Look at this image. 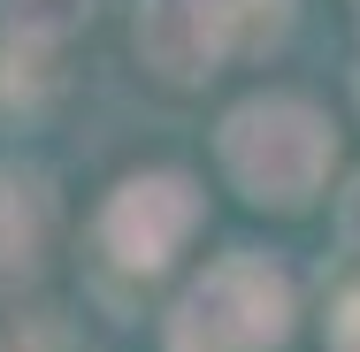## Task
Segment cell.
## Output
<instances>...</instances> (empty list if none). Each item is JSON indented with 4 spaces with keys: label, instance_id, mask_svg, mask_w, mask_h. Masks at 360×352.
Returning <instances> with one entry per match:
<instances>
[{
    "label": "cell",
    "instance_id": "cell-4",
    "mask_svg": "<svg viewBox=\"0 0 360 352\" xmlns=\"http://www.w3.org/2000/svg\"><path fill=\"white\" fill-rule=\"evenodd\" d=\"M230 31H238L230 0H153L146 23H139V46L153 54V70H161V77L192 84V77L230 46Z\"/></svg>",
    "mask_w": 360,
    "mask_h": 352
},
{
    "label": "cell",
    "instance_id": "cell-8",
    "mask_svg": "<svg viewBox=\"0 0 360 352\" xmlns=\"http://www.w3.org/2000/svg\"><path fill=\"white\" fill-rule=\"evenodd\" d=\"M345 230H353V245H360V184H353V200H345Z\"/></svg>",
    "mask_w": 360,
    "mask_h": 352
},
{
    "label": "cell",
    "instance_id": "cell-2",
    "mask_svg": "<svg viewBox=\"0 0 360 352\" xmlns=\"http://www.w3.org/2000/svg\"><path fill=\"white\" fill-rule=\"evenodd\" d=\"M222 153L238 169V184L253 200H276V207H307L322 169H330V131L299 107V100H253L230 115Z\"/></svg>",
    "mask_w": 360,
    "mask_h": 352
},
{
    "label": "cell",
    "instance_id": "cell-6",
    "mask_svg": "<svg viewBox=\"0 0 360 352\" xmlns=\"http://www.w3.org/2000/svg\"><path fill=\"white\" fill-rule=\"evenodd\" d=\"M77 8L84 0H8V15L23 31H62V23H77Z\"/></svg>",
    "mask_w": 360,
    "mask_h": 352
},
{
    "label": "cell",
    "instance_id": "cell-1",
    "mask_svg": "<svg viewBox=\"0 0 360 352\" xmlns=\"http://www.w3.org/2000/svg\"><path fill=\"white\" fill-rule=\"evenodd\" d=\"M291 330V283L269 261H215L207 276L184 291L169 352H269Z\"/></svg>",
    "mask_w": 360,
    "mask_h": 352
},
{
    "label": "cell",
    "instance_id": "cell-3",
    "mask_svg": "<svg viewBox=\"0 0 360 352\" xmlns=\"http://www.w3.org/2000/svg\"><path fill=\"white\" fill-rule=\"evenodd\" d=\"M192 222H200V200H192L184 176H131L115 192L108 222H100V237H108V253L123 268H161Z\"/></svg>",
    "mask_w": 360,
    "mask_h": 352
},
{
    "label": "cell",
    "instance_id": "cell-7",
    "mask_svg": "<svg viewBox=\"0 0 360 352\" xmlns=\"http://www.w3.org/2000/svg\"><path fill=\"white\" fill-rule=\"evenodd\" d=\"M330 352H360V291H345L330 314Z\"/></svg>",
    "mask_w": 360,
    "mask_h": 352
},
{
    "label": "cell",
    "instance_id": "cell-5",
    "mask_svg": "<svg viewBox=\"0 0 360 352\" xmlns=\"http://www.w3.org/2000/svg\"><path fill=\"white\" fill-rule=\"evenodd\" d=\"M46 245V192L23 176H0V283L23 276Z\"/></svg>",
    "mask_w": 360,
    "mask_h": 352
}]
</instances>
